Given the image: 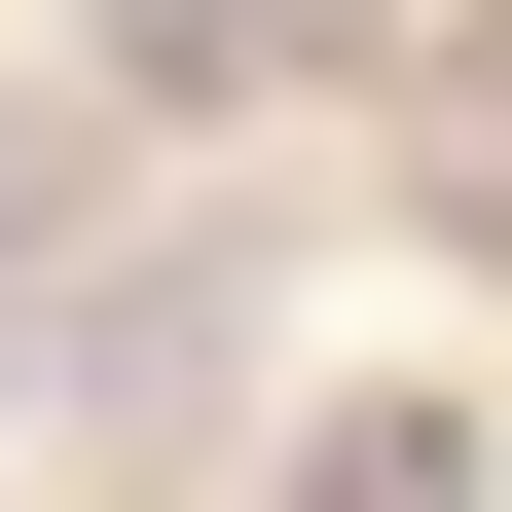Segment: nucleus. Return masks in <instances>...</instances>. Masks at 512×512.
<instances>
[{
	"label": "nucleus",
	"mask_w": 512,
	"mask_h": 512,
	"mask_svg": "<svg viewBox=\"0 0 512 512\" xmlns=\"http://www.w3.org/2000/svg\"><path fill=\"white\" fill-rule=\"evenodd\" d=\"M293 512H476V439H439V403H366V439H330Z\"/></svg>",
	"instance_id": "f03ea898"
},
{
	"label": "nucleus",
	"mask_w": 512,
	"mask_h": 512,
	"mask_svg": "<svg viewBox=\"0 0 512 512\" xmlns=\"http://www.w3.org/2000/svg\"><path fill=\"white\" fill-rule=\"evenodd\" d=\"M439 183H476V256H512V74H476V110H439Z\"/></svg>",
	"instance_id": "7ed1b4c3"
},
{
	"label": "nucleus",
	"mask_w": 512,
	"mask_h": 512,
	"mask_svg": "<svg viewBox=\"0 0 512 512\" xmlns=\"http://www.w3.org/2000/svg\"><path fill=\"white\" fill-rule=\"evenodd\" d=\"M330 37H366V0H110V74H183V110H220V74H330Z\"/></svg>",
	"instance_id": "f257e3e1"
}]
</instances>
